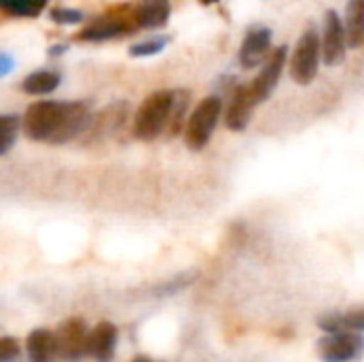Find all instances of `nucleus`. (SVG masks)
Wrapping results in <instances>:
<instances>
[{"label": "nucleus", "instance_id": "22", "mask_svg": "<svg viewBox=\"0 0 364 362\" xmlns=\"http://www.w3.org/2000/svg\"><path fill=\"white\" fill-rule=\"evenodd\" d=\"M21 354L19 341L15 337H2L0 339V362H15Z\"/></svg>", "mask_w": 364, "mask_h": 362}, {"label": "nucleus", "instance_id": "9", "mask_svg": "<svg viewBox=\"0 0 364 362\" xmlns=\"http://www.w3.org/2000/svg\"><path fill=\"white\" fill-rule=\"evenodd\" d=\"M271 30L264 26H254L247 30L241 49H239V64L245 70H252L256 66H260L262 62H267V58L271 55Z\"/></svg>", "mask_w": 364, "mask_h": 362}, {"label": "nucleus", "instance_id": "7", "mask_svg": "<svg viewBox=\"0 0 364 362\" xmlns=\"http://www.w3.org/2000/svg\"><path fill=\"white\" fill-rule=\"evenodd\" d=\"M58 339V350H60V361H79L87 356V339L90 331L81 318H68L62 322L55 331Z\"/></svg>", "mask_w": 364, "mask_h": 362}, {"label": "nucleus", "instance_id": "18", "mask_svg": "<svg viewBox=\"0 0 364 362\" xmlns=\"http://www.w3.org/2000/svg\"><path fill=\"white\" fill-rule=\"evenodd\" d=\"M47 0H0V6L6 15L15 17H36L45 9Z\"/></svg>", "mask_w": 364, "mask_h": 362}, {"label": "nucleus", "instance_id": "23", "mask_svg": "<svg viewBox=\"0 0 364 362\" xmlns=\"http://www.w3.org/2000/svg\"><path fill=\"white\" fill-rule=\"evenodd\" d=\"M343 329L346 331L364 333V307H358V309H352V312L343 314Z\"/></svg>", "mask_w": 364, "mask_h": 362}, {"label": "nucleus", "instance_id": "4", "mask_svg": "<svg viewBox=\"0 0 364 362\" xmlns=\"http://www.w3.org/2000/svg\"><path fill=\"white\" fill-rule=\"evenodd\" d=\"M222 115V100L218 96H209L196 105L192 115L183 126V143L192 151H200L209 145L213 130Z\"/></svg>", "mask_w": 364, "mask_h": 362}, {"label": "nucleus", "instance_id": "8", "mask_svg": "<svg viewBox=\"0 0 364 362\" xmlns=\"http://www.w3.org/2000/svg\"><path fill=\"white\" fill-rule=\"evenodd\" d=\"M288 62V47L279 45L277 49L271 51V55L267 58V62L262 64V70L258 73V77L250 83V92L256 100V105L264 102L273 90L277 87V81L284 73V66Z\"/></svg>", "mask_w": 364, "mask_h": 362}, {"label": "nucleus", "instance_id": "28", "mask_svg": "<svg viewBox=\"0 0 364 362\" xmlns=\"http://www.w3.org/2000/svg\"><path fill=\"white\" fill-rule=\"evenodd\" d=\"M211 2H215V0H203V4H211Z\"/></svg>", "mask_w": 364, "mask_h": 362}, {"label": "nucleus", "instance_id": "20", "mask_svg": "<svg viewBox=\"0 0 364 362\" xmlns=\"http://www.w3.org/2000/svg\"><path fill=\"white\" fill-rule=\"evenodd\" d=\"M188 100H190L188 92H183V90L175 92V107H173V115H171V122H168V132L171 134H175L183 122H188V119H183V111L188 107Z\"/></svg>", "mask_w": 364, "mask_h": 362}, {"label": "nucleus", "instance_id": "27", "mask_svg": "<svg viewBox=\"0 0 364 362\" xmlns=\"http://www.w3.org/2000/svg\"><path fill=\"white\" fill-rule=\"evenodd\" d=\"M130 362H156V361H151V358H147V356H136V358H132Z\"/></svg>", "mask_w": 364, "mask_h": 362}, {"label": "nucleus", "instance_id": "21", "mask_svg": "<svg viewBox=\"0 0 364 362\" xmlns=\"http://www.w3.org/2000/svg\"><path fill=\"white\" fill-rule=\"evenodd\" d=\"M51 21L60 23V26H73V23H81L83 21V13L77 9H68V6H55L49 11Z\"/></svg>", "mask_w": 364, "mask_h": 362}, {"label": "nucleus", "instance_id": "14", "mask_svg": "<svg viewBox=\"0 0 364 362\" xmlns=\"http://www.w3.org/2000/svg\"><path fill=\"white\" fill-rule=\"evenodd\" d=\"M132 26H128V19H111V17H100L98 21L90 23L85 30H81L77 34L79 41H87V43H100V41H111L115 36H122L126 32H130Z\"/></svg>", "mask_w": 364, "mask_h": 362}, {"label": "nucleus", "instance_id": "6", "mask_svg": "<svg viewBox=\"0 0 364 362\" xmlns=\"http://www.w3.org/2000/svg\"><path fill=\"white\" fill-rule=\"evenodd\" d=\"M348 30L341 21V15L335 9H328L324 13V26H322V60L326 66H337L346 60L348 49Z\"/></svg>", "mask_w": 364, "mask_h": 362}, {"label": "nucleus", "instance_id": "3", "mask_svg": "<svg viewBox=\"0 0 364 362\" xmlns=\"http://www.w3.org/2000/svg\"><path fill=\"white\" fill-rule=\"evenodd\" d=\"M322 60V34L316 26H307L290 58V77L299 85H309L318 77Z\"/></svg>", "mask_w": 364, "mask_h": 362}, {"label": "nucleus", "instance_id": "16", "mask_svg": "<svg viewBox=\"0 0 364 362\" xmlns=\"http://www.w3.org/2000/svg\"><path fill=\"white\" fill-rule=\"evenodd\" d=\"M346 30H348V45L358 49L364 45V0H350L346 13Z\"/></svg>", "mask_w": 364, "mask_h": 362}, {"label": "nucleus", "instance_id": "26", "mask_svg": "<svg viewBox=\"0 0 364 362\" xmlns=\"http://www.w3.org/2000/svg\"><path fill=\"white\" fill-rule=\"evenodd\" d=\"M66 47L64 45H53V47H49V55H60V51H64Z\"/></svg>", "mask_w": 364, "mask_h": 362}, {"label": "nucleus", "instance_id": "12", "mask_svg": "<svg viewBox=\"0 0 364 362\" xmlns=\"http://www.w3.org/2000/svg\"><path fill=\"white\" fill-rule=\"evenodd\" d=\"M26 352H28V362H58L60 350H58L55 333L47 329L32 331L26 339Z\"/></svg>", "mask_w": 364, "mask_h": 362}, {"label": "nucleus", "instance_id": "5", "mask_svg": "<svg viewBox=\"0 0 364 362\" xmlns=\"http://www.w3.org/2000/svg\"><path fill=\"white\" fill-rule=\"evenodd\" d=\"M364 348V337L356 331L324 333L316 350L322 362H350L354 361Z\"/></svg>", "mask_w": 364, "mask_h": 362}, {"label": "nucleus", "instance_id": "24", "mask_svg": "<svg viewBox=\"0 0 364 362\" xmlns=\"http://www.w3.org/2000/svg\"><path fill=\"white\" fill-rule=\"evenodd\" d=\"M318 326H320L324 333H339V331H346V329H343V314L322 316V318L318 320Z\"/></svg>", "mask_w": 364, "mask_h": 362}, {"label": "nucleus", "instance_id": "13", "mask_svg": "<svg viewBox=\"0 0 364 362\" xmlns=\"http://www.w3.org/2000/svg\"><path fill=\"white\" fill-rule=\"evenodd\" d=\"M171 17V2L168 0H143L134 9V28L158 30L168 23Z\"/></svg>", "mask_w": 364, "mask_h": 362}, {"label": "nucleus", "instance_id": "1", "mask_svg": "<svg viewBox=\"0 0 364 362\" xmlns=\"http://www.w3.org/2000/svg\"><path fill=\"white\" fill-rule=\"evenodd\" d=\"M90 122V107L85 102L41 100L26 109L23 132L36 143H66L75 139Z\"/></svg>", "mask_w": 364, "mask_h": 362}, {"label": "nucleus", "instance_id": "10", "mask_svg": "<svg viewBox=\"0 0 364 362\" xmlns=\"http://www.w3.org/2000/svg\"><path fill=\"white\" fill-rule=\"evenodd\" d=\"M117 326L111 322H98L90 331L87 339V356L96 362H113L117 348Z\"/></svg>", "mask_w": 364, "mask_h": 362}, {"label": "nucleus", "instance_id": "2", "mask_svg": "<svg viewBox=\"0 0 364 362\" xmlns=\"http://www.w3.org/2000/svg\"><path fill=\"white\" fill-rule=\"evenodd\" d=\"M173 107H175V92L173 90H158L154 94H149L132 122V132L139 141H154L158 139L164 128L171 122L173 115Z\"/></svg>", "mask_w": 364, "mask_h": 362}, {"label": "nucleus", "instance_id": "15", "mask_svg": "<svg viewBox=\"0 0 364 362\" xmlns=\"http://www.w3.org/2000/svg\"><path fill=\"white\" fill-rule=\"evenodd\" d=\"M60 81L62 77L55 70H36L21 81V92L28 96H45L51 94L60 85Z\"/></svg>", "mask_w": 364, "mask_h": 362}, {"label": "nucleus", "instance_id": "19", "mask_svg": "<svg viewBox=\"0 0 364 362\" xmlns=\"http://www.w3.org/2000/svg\"><path fill=\"white\" fill-rule=\"evenodd\" d=\"M168 36H149V38H145V41H141V43H134V45H130V55L132 58H147V55H156V53H160L166 45H168Z\"/></svg>", "mask_w": 364, "mask_h": 362}, {"label": "nucleus", "instance_id": "25", "mask_svg": "<svg viewBox=\"0 0 364 362\" xmlns=\"http://www.w3.org/2000/svg\"><path fill=\"white\" fill-rule=\"evenodd\" d=\"M9 66H11V60H9V55H6V53H2V68H0V70H2V75H6V73H9Z\"/></svg>", "mask_w": 364, "mask_h": 362}, {"label": "nucleus", "instance_id": "17", "mask_svg": "<svg viewBox=\"0 0 364 362\" xmlns=\"http://www.w3.org/2000/svg\"><path fill=\"white\" fill-rule=\"evenodd\" d=\"M19 126H23V117H19L17 113H4L0 115V154L6 156L9 149L13 147Z\"/></svg>", "mask_w": 364, "mask_h": 362}, {"label": "nucleus", "instance_id": "11", "mask_svg": "<svg viewBox=\"0 0 364 362\" xmlns=\"http://www.w3.org/2000/svg\"><path fill=\"white\" fill-rule=\"evenodd\" d=\"M256 107V100L250 92V85H239L232 94V100L226 111V128L232 132H241L247 128V122L252 117V111Z\"/></svg>", "mask_w": 364, "mask_h": 362}]
</instances>
